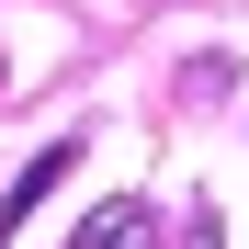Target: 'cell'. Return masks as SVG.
<instances>
[{
  "label": "cell",
  "instance_id": "cell-2",
  "mask_svg": "<svg viewBox=\"0 0 249 249\" xmlns=\"http://www.w3.org/2000/svg\"><path fill=\"white\" fill-rule=\"evenodd\" d=\"M147 227H159V215H147V204H136V193H124V204H102V215H91V227H79L68 249H147Z\"/></svg>",
  "mask_w": 249,
  "mask_h": 249
},
{
  "label": "cell",
  "instance_id": "cell-3",
  "mask_svg": "<svg viewBox=\"0 0 249 249\" xmlns=\"http://www.w3.org/2000/svg\"><path fill=\"white\" fill-rule=\"evenodd\" d=\"M181 249H227V238H215V204H204V215H193V238H181Z\"/></svg>",
  "mask_w": 249,
  "mask_h": 249
},
{
  "label": "cell",
  "instance_id": "cell-1",
  "mask_svg": "<svg viewBox=\"0 0 249 249\" xmlns=\"http://www.w3.org/2000/svg\"><path fill=\"white\" fill-rule=\"evenodd\" d=\"M68 159H79V147H34V170H23L12 193H0V238H23V215H34V204H46V193L68 181Z\"/></svg>",
  "mask_w": 249,
  "mask_h": 249
}]
</instances>
